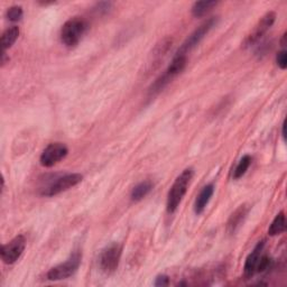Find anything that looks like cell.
<instances>
[{"label":"cell","mask_w":287,"mask_h":287,"mask_svg":"<svg viewBox=\"0 0 287 287\" xmlns=\"http://www.w3.org/2000/svg\"><path fill=\"white\" fill-rule=\"evenodd\" d=\"M218 2L214 0H208V2H198L193 4L192 7V14L194 17H202L204 16L206 12H209L212 8L216 7Z\"/></svg>","instance_id":"e0dca14e"},{"label":"cell","mask_w":287,"mask_h":287,"mask_svg":"<svg viewBox=\"0 0 287 287\" xmlns=\"http://www.w3.org/2000/svg\"><path fill=\"white\" fill-rule=\"evenodd\" d=\"M275 20H276V14L274 12H267L265 16L262 17V20L258 22V24L254 27V30L247 36V38L244 40V48H248V46H252L254 43H257V42L267 33L268 30L274 25Z\"/></svg>","instance_id":"9c48e42d"},{"label":"cell","mask_w":287,"mask_h":287,"mask_svg":"<svg viewBox=\"0 0 287 287\" xmlns=\"http://www.w3.org/2000/svg\"><path fill=\"white\" fill-rule=\"evenodd\" d=\"M285 129H286V122H284V124H283V138H284V140H286V132H285Z\"/></svg>","instance_id":"cb8c5ba5"},{"label":"cell","mask_w":287,"mask_h":287,"mask_svg":"<svg viewBox=\"0 0 287 287\" xmlns=\"http://www.w3.org/2000/svg\"><path fill=\"white\" fill-rule=\"evenodd\" d=\"M285 40H286V33L283 35V40H282V45L285 46Z\"/></svg>","instance_id":"d4e9b609"},{"label":"cell","mask_w":287,"mask_h":287,"mask_svg":"<svg viewBox=\"0 0 287 287\" xmlns=\"http://www.w3.org/2000/svg\"><path fill=\"white\" fill-rule=\"evenodd\" d=\"M264 246H265V242L262 240V242H258L257 246L254 248V250L249 254V256L247 257L244 267V276H246L247 278H250V277H252L257 272V265L259 262V259L262 257Z\"/></svg>","instance_id":"30bf717a"},{"label":"cell","mask_w":287,"mask_h":287,"mask_svg":"<svg viewBox=\"0 0 287 287\" xmlns=\"http://www.w3.org/2000/svg\"><path fill=\"white\" fill-rule=\"evenodd\" d=\"M218 20H218V17H211V18H209V20L203 22V24L198 26V28L194 30L186 40H185L182 46H180V48H178L176 54L185 55V56H186V54L188 52H191V50L196 48V45L200 44V42L204 38V37L208 35V33H209L212 28H214V27L216 25Z\"/></svg>","instance_id":"3957f363"},{"label":"cell","mask_w":287,"mask_h":287,"mask_svg":"<svg viewBox=\"0 0 287 287\" xmlns=\"http://www.w3.org/2000/svg\"><path fill=\"white\" fill-rule=\"evenodd\" d=\"M270 258L268 256H262L260 259H259V262L257 265V272H265L266 270H268L270 266Z\"/></svg>","instance_id":"ffe728a7"},{"label":"cell","mask_w":287,"mask_h":287,"mask_svg":"<svg viewBox=\"0 0 287 287\" xmlns=\"http://www.w3.org/2000/svg\"><path fill=\"white\" fill-rule=\"evenodd\" d=\"M252 158L249 155H244L242 160H239V163L237 165V168H236L234 172V180H238L240 178H242L244 174L249 168V166L252 164Z\"/></svg>","instance_id":"ac0fdd59"},{"label":"cell","mask_w":287,"mask_h":287,"mask_svg":"<svg viewBox=\"0 0 287 287\" xmlns=\"http://www.w3.org/2000/svg\"><path fill=\"white\" fill-rule=\"evenodd\" d=\"M68 147L62 142H52L45 148L40 155V165L44 168H52L66 157Z\"/></svg>","instance_id":"ba28073f"},{"label":"cell","mask_w":287,"mask_h":287,"mask_svg":"<svg viewBox=\"0 0 287 287\" xmlns=\"http://www.w3.org/2000/svg\"><path fill=\"white\" fill-rule=\"evenodd\" d=\"M122 248L119 244H111L106 249H104L100 256V267L106 274H111L117 270L122 258Z\"/></svg>","instance_id":"5b68a950"},{"label":"cell","mask_w":287,"mask_h":287,"mask_svg":"<svg viewBox=\"0 0 287 287\" xmlns=\"http://www.w3.org/2000/svg\"><path fill=\"white\" fill-rule=\"evenodd\" d=\"M82 180H83V176L78 173L66 174V175H64V176L58 178L50 185H48V186L46 188L43 192H42V194L45 196H58V194L66 192L68 191V190L76 186V185H78V183H81Z\"/></svg>","instance_id":"8992f818"},{"label":"cell","mask_w":287,"mask_h":287,"mask_svg":"<svg viewBox=\"0 0 287 287\" xmlns=\"http://www.w3.org/2000/svg\"><path fill=\"white\" fill-rule=\"evenodd\" d=\"M170 284V278L166 275H160L155 280V286H168Z\"/></svg>","instance_id":"7402d4cb"},{"label":"cell","mask_w":287,"mask_h":287,"mask_svg":"<svg viewBox=\"0 0 287 287\" xmlns=\"http://www.w3.org/2000/svg\"><path fill=\"white\" fill-rule=\"evenodd\" d=\"M80 264H81V254L78 252H74L66 262L53 267L52 270L48 272V280H66L78 270Z\"/></svg>","instance_id":"277c9868"},{"label":"cell","mask_w":287,"mask_h":287,"mask_svg":"<svg viewBox=\"0 0 287 287\" xmlns=\"http://www.w3.org/2000/svg\"><path fill=\"white\" fill-rule=\"evenodd\" d=\"M152 190V183L150 180H144V182L136 185L135 188H132V201H140L145 198L148 193H150Z\"/></svg>","instance_id":"2e32d148"},{"label":"cell","mask_w":287,"mask_h":287,"mask_svg":"<svg viewBox=\"0 0 287 287\" xmlns=\"http://www.w3.org/2000/svg\"><path fill=\"white\" fill-rule=\"evenodd\" d=\"M26 248V238L22 234L17 236V237L10 240L8 244H4L2 248V259L7 265H12L24 252Z\"/></svg>","instance_id":"52a82bcc"},{"label":"cell","mask_w":287,"mask_h":287,"mask_svg":"<svg viewBox=\"0 0 287 287\" xmlns=\"http://www.w3.org/2000/svg\"><path fill=\"white\" fill-rule=\"evenodd\" d=\"M18 36H20V28L17 26H12L8 30L4 32L2 36V45L4 48V52L8 48H10L14 43L17 40Z\"/></svg>","instance_id":"5bb4252c"},{"label":"cell","mask_w":287,"mask_h":287,"mask_svg":"<svg viewBox=\"0 0 287 287\" xmlns=\"http://www.w3.org/2000/svg\"><path fill=\"white\" fill-rule=\"evenodd\" d=\"M248 214V208L247 206H240L237 210H236L231 216L229 218L228 224H226V230L230 234H234L237 231L242 224H244V219Z\"/></svg>","instance_id":"8fae6325"},{"label":"cell","mask_w":287,"mask_h":287,"mask_svg":"<svg viewBox=\"0 0 287 287\" xmlns=\"http://www.w3.org/2000/svg\"><path fill=\"white\" fill-rule=\"evenodd\" d=\"M276 62H277V66H278L282 70H286V68H287V52L285 50H280V52L277 54Z\"/></svg>","instance_id":"44dd1931"},{"label":"cell","mask_w":287,"mask_h":287,"mask_svg":"<svg viewBox=\"0 0 287 287\" xmlns=\"http://www.w3.org/2000/svg\"><path fill=\"white\" fill-rule=\"evenodd\" d=\"M193 168H186L180 173L175 180L172 188H170L168 196V214H174L180 206L183 198L188 192V185L193 178Z\"/></svg>","instance_id":"6da1fadb"},{"label":"cell","mask_w":287,"mask_h":287,"mask_svg":"<svg viewBox=\"0 0 287 287\" xmlns=\"http://www.w3.org/2000/svg\"><path fill=\"white\" fill-rule=\"evenodd\" d=\"M186 62H188V58H186V56H185V55L176 54L174 56L172 63L170 64L168 70H166L165 72L168 73L170 78H174L175 76H178V74L184 70L185 66H186Z\"/></svg>","instance_id":"4fadbf2b"},{"label":"cell","mask_w":287,"mask_h":287,"mask_svg":"<svg viewBox=\"0 0 287 287\" xmlns=\"http://www.w3.org/2000/svg\"><path fill=\"white\" fill-rule=\"evenodd\" d=\"M214 192V184H208L204 188H202V191L198 194L196 203H194V212L196 214H201L208 206V203L210 202L212 196Z\"/></svg>","instance_id":"7c38bea8"},{"label":"cell","mask_w":287,"mask_h":287,"mask_svg":"<svg viewBox=\"0 0 287 287\" xmlns=\"http://www.w3.org/2000/svg\"><path fill=\"white\" fill-rule=\"evenodd\" d=\"M88 22L82 17H72L61 30V40L68 48H76L88 30Z\"/></svg>","instance_id":"7a4b0ae2"},{"label":"cell","mask_w":287,"mask_h":287,"mask_svg":"<svg viewBox=\"0 0 287 287\" xmlns=\"http://www.w3.org/2000/svg\"><path fill=\"white\" fill-rule=\"evenodd\" d=\"M285 230H286V218L284 211H282L276 216L274 221L272 222L270 229H268V234L274 237V236L283 234Z\"/></svg>","instance_id":"9a60e30c"},{"label":"cell","mask_w":287,"mask_h":287,"mask_svg":"<svg viewBox=\"0 0 287 287\" xmlns=\"http://www.w3.org/2000/svg\"><path fill=\"white\" fill-rule=\"evenodd\" d=\"M6 15L10 22H20L24 15V12L20 6H12L8 9Z\"/></svg>","instance_id":"d6986e66"},{"label":"cell","mask_w":287,"mask_h":287,"mask_svg":"<svg viewBox=\"0 0 287 287\" xmlns=\"http://www.w3.org/2000/svg\"><path fill=\"white\" fill-rule=\"evenodd\" d=\"M111 8V2H100L96 4V10L99 12H107Z\"/></svg>","instance_id":"603a6c76"}]
</instances>
